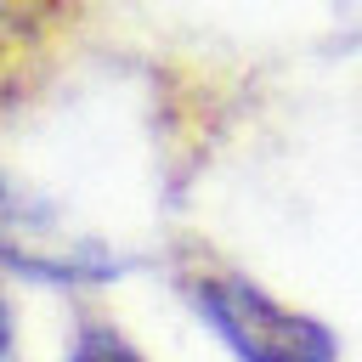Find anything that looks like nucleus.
<instances>
[{"mask_svg": "<svg viewBox=\"0 0 362 362\" xmlns=\"http://www.w3.org/2000/svg\"><path fill=\"white\" fill-rule=\"evenodd\" d=\"M181 294L238 362H339V339L328 322L283 305L243 272L198 266L181 277Z\"/></svg>", "mask_w": 362, "mask_h": 362, "instance_id": "obj_1", "label": "nucleus"}, {"mask_svg": "<svg viewBox=\"0 0 362 362\" xmlns=\"http://www.w3.org/2000/svg\"><path fill=\"white\" fill-rule=\"evenodd\" d=\"M0 266L45 283H107L124 272V260L107 243L74 232L57 204L34 198L11 175H0Z\"/></svg>", "mask_w": 362, "mask_h": 362, "instance_id": "obj_2", "label": "nucleus"}, {"mask_svg": "<svg viewBox=\"0 0 362 362\" xmlns=\"http://www.w3.org/2000/svg\"><path fill=\"white\" fill-rule=\"evenodd\" d=\"M68 362H147L113 322H79L74 345H68Z\"/></svg>", "mask_w": 362, "mask_h": 362, "instance_id": "obj_3", "label": "nucleus"}, {"mask_svg": "<svg viewBox=\"0 0 362 362\" xmlns=\"http://www.w3.org/2000/svg\"><path fill=\"white\" fill-rule=\"evenodd\" d=\"M11 351V300H6V288H0V356Z\"/></svg>", "mask_w": 362, "mask_h": 362, "instance_id": "obj_4", "label": "nucleus"}]
</instances>
